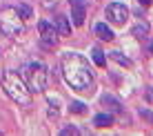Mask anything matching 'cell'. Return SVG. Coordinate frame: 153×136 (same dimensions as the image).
Wrapping results in <instances>:
<instances>
[{"instance_id":"1","label":"cell","mask_w":153,"mask_h":136,"mask_svg":"<svg viewBox=\"0 0 153 136\" xmlns=\"http://www.w3.org/2000/svg\"><path fill=\"white\" fill-rule=\"evenodd\" d=\"M62 74L71 89L76 92H91L93 87V71L89 60L80 54H65L62 58Z\"/></svg>"},{"instance_id":"2","label":"cell","mask_w":153,"mask_h":136,"mask_svg":"<svg viewBox=\"0 0 153 136\" xmlns=\"http://www.w3.org/2000/svg\"><path fill=\"white\" fill-rule=\"evenodd\" d=\"M0 85L13 103H18L20 107H31V92L16 71H4L0 78Z\"/></svg>"},{"instance_id":"3","label":"cell","mask_w":153,"mask_h":136,"mask_svg":"<svg viewBox=\"0 0 153 136\" xmlns=\"http://www.w3.org/2000/svg\"><path fill=\"white\" fill-rule=\"evenodd\" d=\"M0 31L9 38H16L25 31V20L20 18L16 7H4L0 9Z\"/></svg>"},{"instance_id":"4","label":"cell","mask_w":153,"mask_h":136,"mask_svg":"<svg viewBox=\"0 0 153 136\" xmlns=\"http://www.w3.org/2000/svg\"><path fill=\"white\" fill-rule=\"evenodd\" d=\"M25 76H27V87L31 94H42L49 85V71L42 62H31L25 69Z\"/></svg>"},{"instance_id":"5","label":"cell","mask_w":153,"mask_h":136,"mask_svg":"<svg viewBox=\"0 0 153 136\" xmlns=\"http://www.w3.org/2000/svg\"><path fill=\"white\" fill-rule=\"evenodd\" d=\"M38 31H40V45L45 47V49H53L58 45V31L51 23H47V20H40L38 23Z\"/></svg>"},{"instance_id":"6","label":"cell","mask_w":153,"mask_h":136,"mask_svg":"<svg viewBox=\"0 0 153 136\" xmlns=\"http://www.w3.org/2000/svg\"><path fill=\"white\" fill-rule=\"evenodd\" d=\"M107 18H109V23H113V25H124L126 18H129V9H126V5L111 2L107 7Z\"/></svg>"},{"instance_id":"7","label":"cell","mask_w":153,"mask_h":136,"mask_svg":"<svg viewBox=\"0 0 153 136\" xmlns=\"http://www.w3.org/2000/svg\"><path fill=\"white\" fill-rule=\"evenodd\" d=\"M71 18H73V25L76 27H82L84 25V18H87V2L84 0H71Z\"/></svg>"},{"instance_id":"8","label":"cell","mask_w":153,"mask_h":136,"mask_svg":"<svg viewBox=\"0 0 153 136\" xmlns=\"http://www.w3.org/2000/svg\"><path fill=\"white\" fill-rule=\"evenodd\" d=\"M56 31H58V36H69L71 34V25L65 16H58L56 18Z\"/></svg>"},{"instance_id":"9","label":"cell","mask_w":153,"mask_h":136,"mask_svg":"<svg viewBox=\"0 0 153 136\" xmlns=\"http://www.w3.org/2000/svg\"><path fill=\"white\" fill-rule=\"evenodd\" d=\"M93 125H96V127H111V125H113V114L111 112L98 114V116L93 118Z\"/></svg>"},{"instance_id":"10","label":"cell","mask_w":153,"mask_h":136,"mask_svg":"<svg viewBox=\"0 0 153 136\" xmlns=\"http://www.w3.org/2000/svg\"><path fill=\"white\" fill-rule=\"evenodd\" d=\"M96 34H98L100 40H107V43H109V40H113V31L109 29L104 23H98V25H96Z\"/></svg>"},{"instance_id":"11","label":"cell","mask_w":153,"mask_h":136,"mask_svg":"<svg viewBox=\"0 0 153 136\" xmlns=\"http://www.w3.org/2000/svg\"><path fill=\"white\" fill-rule=\"evenodd\" d=\"M102 105H104V107H109L111 112H120V109H122V105H120V103L115 101L113 96H102Z\"/></svg>"},{"instance_id":"12","label":"cell","mask_w":153,"mask_h":136,"mask_svg":"<svg viewBox=\"0 0 153 136\" xmlns=\"http://www.w3.org/2000/svg\"><path fill=\"white\" fill-rule=\"evenodd\" d=\"M131 34H133L135 38H144V36L149 34V25H146V23H140V25H135Z\"/></svg>"},{"instance_id":"13","label":"cell","mask_w":153,"mask_h":136,"mask_svg":"<svg viewBox=\"0 0 153 136\" xmlns=\"http://www.w3.org/2000/svg\"><path fill=\"white\" fill-rule=\"evenodd\" d=\"M111 58H113L115 62H120V65H124V67H131V60L126 58V56H122L120 51H113V54H111Z\"/></svg>"},{"instance_id":"14","label":"cell","mask_w":153,"mask_h":136,"mask_svg":"<svg viewBox=\"0 0 153 136\" xmlns=\"http://www.w3.org/2000/svg\"><path fill=\"white\" fill-rule=\"evenodd\" d=\"M93 62H96L98 67H104V65H107V58H104V54H102L100 49L93 51Z\"/></svg>"},{"instance_id":"15","label":"cell","mask_w":153,"mask_h":136,"mask_svg":"<svg viewBox=\"0 0 153 136\" xmlns=\"http://www.w3.org/2000/svg\"><path fill=\"white\" fill-rule=\"evenodd\" d=\"M18 14H20V18H22V20L31 18V9L27 7V5H18Z\"/></svg>"},{"instance_id":"16","label":"cell","mask_w":153,"mask_h":136,"mask_svg":"<svg viewBox=\"0 0 153 136\" xmlns=\"http://www.w3.org/2000/svg\"><path fill=\"white\" fill-rule=\"evenodd\" d=\"M69 109H71L73 114H84V103H80V101H73Z\"/></svg>"},{"instance_id":"17","label":"cell","mask_w":153,"mask_h":136,"mask_svg":"<svg viewBox=\"0 0 153 136\" xmlns=\"http://www.w3.org/2000/svg\"><path fill=\"white\" fill-rule=\"evenodd\" d=\"M60 134H62V136H67V134H78V129H76V127H65Z\"/></svg>"},{"instance_id":"18","label":"cell","mask_w":153,"mask_h":136,"mask_svg":"<svg viewBox=\"0 0 153 136\" xmlns=\"http://www.w3.org/2000/svg\"><path fill=\"white\" fill-rule=\"evenodd\" d=\"M138 2H140V5H142V7H149V5H151V2H153V0H138Z\"/></svg>"},{"instance_id":"19","label":"cell","mask_w":153,"mask_h":136,"mask_svg":"<svg viewBox=\"0 0 153 136\" xmlns=\"http://www.w3.org/2000/svg\"><path fill=\"white\" fill-rule=\"evenodd\" d=\"M149 49H151V54H153V43H151V45H149Z\"/></svg>"}]
</instances>
